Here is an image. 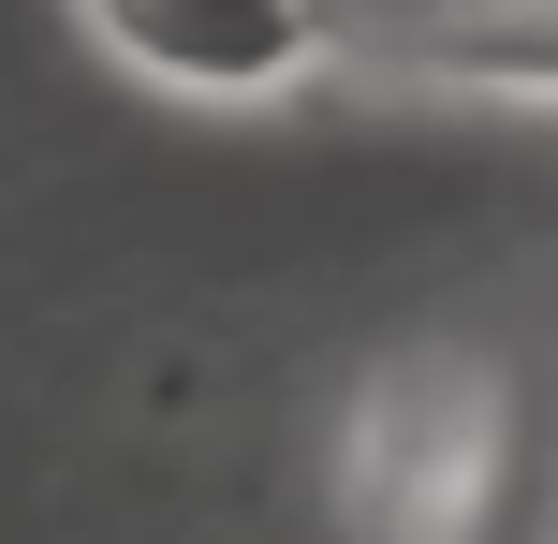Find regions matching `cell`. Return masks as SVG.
Returning a JSON list of instances; mask_svg holds the SVG:
<instances>
[{"label": "cell", "instance_id": "cell-1", "mask_svg": "<svg viewBox=\"0 0 558 544\" xmlns=\"http://www.w3.org/2000/svg\"><path fill=\"white\" fill-rule=\"evenodd\" d=\"M88 45L133 59L147 88H192V104H265L338 45V15H308V0H118V15H88Z\"/></svg>", "mask_w": 558, "mask_h": 544}, {"label": "cell", "instance_id": "cell-2", "mask_svg": "<svg viewBox=\"0 0 558 544\" xmlns=\"http://www.w3.org/2000/svg\"><path fill=\"white\" fill-rule=\"evenodd\" d=\"M456 45H471V59H558V15H471Z\"/></svg>", "mask_w": 558, "mask_h": 544}]
</instances>
